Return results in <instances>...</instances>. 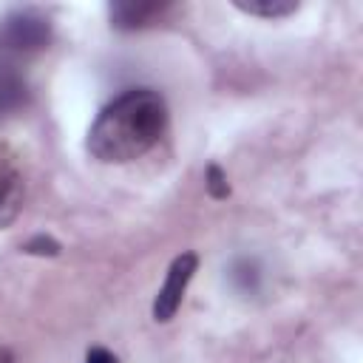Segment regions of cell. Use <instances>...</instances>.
Masks as SVG:
<instances>
[{"mask_svg": "<svg viewBox=\"0 0 363 363\" xmlns=\"http://www.w3.org/2000/svg\"><path fill=\"white\" fill-rule=\"evenodd\" d=\"M167 128V102L153 88H128L108 102L88 130V153L122 164L147 153Z\"/></svg>", "mask_w": 363, "mask_h": 363, "instance_id": "cell-1", "label": "cell"}, {"mask_svg": "<svg viewBox=\"0 0 363 363\" xmlns=\"http://www.w3.org/2000/svg\"><path fill=\"white\" fill-rule=\"evenodd\" d=\"M196 267H199V255L196 252H182V255L173 258V264L167 269V278H164V284H162V289H159V295L153 301V320L164 323V320H170L176 315Z\"/></svg>", "mask_w": 363, "mask_h": 363, "instance_id": "cell-3", "label": "cell"}, {"mask_svg": "<svg viewBox=\"0 0 363 363\" xmlns=\"http://www.w3.org/2000/svg\"><path fill=\"white\" fill-rule=\"evenodd\" d=\"M23 99H26V82H23V77L11 65H6L0 60V113L17 108Z\"/></svg>", "mask_w": 363, "mask_h": 363, "instance_id": "cell-6", "label": "cell"}, {"mask_svg": "<svg viewBox=\"0 0 363 363\" xmlns=\"http://www.w3.org/2000/svg\"><path fill=\"white\" fill-rule=\"evenodd\" d=\"M235 9L255 14V17H286L298 9V3L295 0H250V3L235 0Z\"/></svg>", "mask_w": 363, "mask_h": 363, "instance_id": "cell-7", "label": "cell"}, {"mask_svg": "<svg viewBox=\"0 0 363 363\" xmlns=\"http://www.w3.org/2000/svg\"><path fill=\"white\" fill-rule=\"evenodd\" d=\"M85 363H119V360H116L113 352H108V349H102V346H94V349L85 354Z\"/></svg>", "mask_w": 363, "mask_h": 363, "instance_id": "cell-10", "label": "cell"}, {"mask_svg": "<svg viewBox=\"0 0 363 363\" xmlns=\"http://www.w3.org/2000/svg\"><path fill=\"white\" fill-rule=\"evenodd\" d=\"M23 250L31 252V255H57L60 252V244L54 238H48V235H34L31 241H26Z\"/></svg>", "mask_w": 363, "mask_h": 363, "instance_id": "cell-9", "label": "cell"}, {"mask_svg": "<svg viewBox=\"0 0 363 363\" xmlns=\"http://www.w3.org/2000/svg\"><path fill=\"white\" fill-rule=\"evenodd\" d=\"M204 187L213 199H227L230 196V184H227V176L218 164H210L207 173H204Z\"/></svg>", "mask_w": 363, "mask_h": 363, "instance_id": "cell-8", "label": "cell"}, {"mask_svg": "<svg viewBox=\"0 0 363 363\" xmlns=\"http://www.w3.org/2000/svg\"><path fill=\"white\" fill-rule=\"evenodd\" d=\"M23 199H26L23 173H20L17 162L0 147V230L9 227L20 216Z\"/></svg>", "mask_w": 363, "mask_h": 363, "instance_id": "cell-4", "label": "cell"}, {"mask_svg": "<svg viewBox=\"0 0 363 363\" xmlns=\"http://www.w3.org/2000/svg\"><path fill=\"white\" fill-rule=\"evenodd\" d=\"M164 9H167V3H111L108 6V14H111V23L116 28L133 31V28L147 26Z\"/></svg>", "mask_w": 363, "mask_h": 363, "instance_id": "cell-5", "label": "cell"}, {"mask_svg": "<svg viewBox=\"0 0 363 363\" xmlns=\"http://www.w3.org/2000/svg\"><path fill=\"white\" fill-rule=\"evenodd\" d=\"M48 40H51V23L34 9L11 11L0 23V51L28 54L45 48Z\"/></svg>", "mask_w": 363, "mask_h": 363, "instance_id": "cell-2", "label": "cell"}]
</instances>
